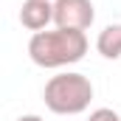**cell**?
<instances>
[{
  "instance_id": "6",
  "label": "cell",
  "mask_w": 121,
  "mask_h": 121,
  "mask_svg": "<svg viewBox=\"0 0 121 121\" xmlns=\"http://www.w3.org/2000/svg\"><path fill=\"white\" fill-rule=\"evenodd\" d=\"M87 121H121V118H118L116 110H110V107H99V110H93V113H90V118H87Z\"/></svg>"
},
{
  "instance_id": "2",
  "label": "cell",
  "mask_w": 121,
  "mask_h": 121,
  "mask_svg": "<svg viewBox=\"0 0 121 121\" xmlns=\"http://www.w3.org/2000/svg\"><path fill=\"white\" fill-rule=\"evenodd\" d=\"M42 99H45V107L56 116H79L90 107L93 85L85 73H73V70L56 73L45 82Z\"/></svg>"
},
{
  "instance_id": "7",
  "label": "cell",
  "mask_w": 121,
  "mask_h": 121,
  "mask_svg": "<svg viewBox=\"0 0 121 121\" xmlns=\"http://www.w3.org/2000/svg\"><path fill=\"white\" fill-rule=\"evenodd\" d=\"M17 121H42V118H39V116H20Z\"/></svg>"
},
{
  "instance_id": "1",
  "label": "cell",
  "mask_w": 121,
  "mask_h": 121,
  "mask_svg": "<svg viewBox=\"0 0 121 121\" xmlns=\"http://www.w3.org/2000/svg\"><path fill=\"white\" fill-rule=\"evenodd\" d=\"M87 54V37L85 31H37L28 39V56L39 68H65L73 65Z\"/></svg>"
},
{
  "instance_id": "3",
  "label": "cell",
  "mask_w": 121,
  "mask_h": 121,
  "mask_svg": "<svg viewBox=\"0 0 121 121\" xmlns=\"http://www.w3.org/2000/svg\"><path fill=\"white\" fill-rule=\"evenodd\" d=\"M96 20L90 0H56L54 3V23L56 28L68 31H87Z\"/></svg>"
},
{
  "instance_id": "5",
  "label": "cell",
  "mask_w": 121,
  "mask_h": 121,
  "mask_svg": "<svg viewBox=\"0 0 121 121\" xmlns=\"http://www.w3.org/2000/svg\"><path fill=\"white\" fill-rule=\"evenodd\" d=\"M96 51H99L104 59H118L121 56V23L118 26H107L104 31H99Z\"/></svg>"
},
{
  "instance_id": "4",
  "label": "cell",
  "mask_w": 121,
  "mask_h": 121,
  "mask_svg": "<svg viewBox=\"0 0 121 121\" xmlns=\"http://www.w3.org/2000/svg\"><path fill=\"white\" fill-rule=\"evenodd\" d=\"M20 23L28 31H45L48 23H54V3L51 0H26L20 9Z\"/></svg>"
}]
</instances>
